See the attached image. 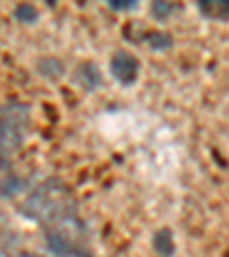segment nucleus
<instances>
[{
    "mask_svg": "<svg viewBox=\"0 0 229 257\" xmlns=\"http://www.w3.org/2000/svg\"><path fill=\"white\" fill-rule=\"evenodd\" d=\"M62 198H64V188L60 184L51 182L46 186H42L39 191H35L30 198L23 202V211L28 216L44 223H53L58 216L67 214V209L62 207Z\"/></svg>",
    "mask_w": 229,
    "mask_h": 257,
    "instance_id": "obj_1",
    "label": "nucleus"
},
{
    "mask_svg": "<svg viewBox=\"0 0 229 257\" xmlns=\"http://www.w3.org/2000/svg\"><path fill=\"white\" fill-rule=\"evenodd\" d=\"M138 69H140L138 60L131 53H124V51L115 53L110 60V74L115 76L119 83H124V85H128V83H133V80L138 78Z\"/></svg>",
    "mask_w": 229,
    "mask_h": 257,
    "instance_id": "obj_2",
    "label": "nucleus"
},
{
    "mask_svg": "<svg viewBox=\"0 0 229 257\" xmlns=\"http://www.w3.org/2000/svg\"><path fill=\"white\" fill-rule=\"evenodd\" d=\"M30 122V110L23 103H7V106L0 108V124H7V126L14 128H26Z\"/></svg>",
    "mask_w": 229,
    "mask_h": 257,
    "instance_id": "obj_3",
    "label": "nucleus"
},
{
    "mask_svg": "<svg viewBox=\"0 0 229 257\" xmlns=\"http://www.w3.org/2000/svg\"><path fill=\"white\" fill-rule=\"evenodd\" d=\"M74 80L80 83L85 90H94V87L101 85V74H99V67L94 62H83L78 64V69L74 74Z\"/></svg>",
    "mask_w": 229,
    "mask_h": 257,
    "instance_id": "obj_4",
    "label": "nucleus"
},
{
    "mask_svg": "<svg viewBox=\"0 0 229 257\" xmlns=\"http://www.w3.org/2000/svg\"><path fill=\"white\" fill-rule=\"evenodd\" d=\"M23 143V131L7 124H0V154L7 156L14 150H19V145Z\"/></svg>",
    "mask_w": 229,
    "mask_h": 257,
    "instance_id": "obj_5",
    "label": "nucleus"
},
{
    "mask_svg": "<svg viewBox=\"0 0 229 257\" xmlns=\"http://www.w3.org/2000/svg\"><path fill=\"white\" fill-rule=\"evenodd\" d=\"M199 12L215 21H229V0H202Z\"/></svg>",
    "mask_w": 229,
    "mask_h": 257,
    "instance_id": "obj_6",
    "label": "nucleus"
},
{
    "mask_svg": "<svg viewBox=\"0 0 229 257\" xmlns=\"http://www.w3.org/2000/svg\"><path fill=\"white\" fill-rule=\"evenodd\" d=\"M46 239H48V246H51V250H53L55 255L67 257V255H71V252H74V241H69L67 236L58 234V232L48 230Z\"/></svg>",
    "mask_w": 229,
    "mask_h": 257,
    "instance_id": "obj_7",
    "label": "nucleus"
},
{
    "mask_svg": "<svg viewBox=\"0 0 229 257\" xmlns=\"http://www.w3.org/2000/svg\"><path fill=\"white\" fill-rule=\"evenodd\" d=\"M37 69H39V74L46 76V78H51V80H58L60 76L64 74L62 62H60V60H55V58H42L37 62Z\"/></svg>",
    "mask_w": 229,
    "mask_h": 257,
    "instance_id": "obj_8",
    "label": "nucleus"
},
{
    "mask_svg": "<svg viewBox=\"0 0 229 257\" xmlns=\"http://www.w3.org/2000/svg\"><path fill=\"white\" fill-rule=\"evenodd\" d=\"M154 248L160 255H172L174 252V243H172V232L170 230H158L154 234Z\"/></svg>",
    "mask_w": 229,
    "mask_h": 257,
    "instance_id": "obj_9",
    "label": "nucleus"
},
{
    "mask_svg": "<svg viewBox=\"0 0 229 257\" xmlns=\"http://www.w3.org/2000/svg\"><path fill=\"white\" fill-rule=\"evenodd\" d=\"M14 16L19 19V21H23V23H35L37 21V7H32L30 3H23V5L16 7Z\"/></svg>",
    "mask_w": 229,
    "mask_h": 257,
    "instance_id": "obj_10",
    "label": "nucleus"
},
{
    "mask_svg": "<svg viewBox=\"0 0 229 257\" xmlns=\"http://www.w3.org/2000/svg\"><path fill=\"white\" fill-rule=\"evenodd\" d=\"M147 42H149V46H154V48H160V51H163V48H170L172 46V39L167 37V35H163V32H149V35H147Z\"/></svg>",
    "mask_w": 229,
    "mask_h": 257,
    "instance_id": "obj_11",
    "label": "nucleus"
},
{
    "mask_svg": "<svg viewBox=\"0 0 229 257\" xmlns=\"http://www.w3.org/2000/svg\"><path fill=\"white\" fill-rule=\"evenodd\" d=\"M151 14H154L156 19H160V21H165L167 16L172 14V5L170 3H154V5H151Z\"/></svg>",
    "mask_w": 229,
    "mask_h": 257,
    "instance_id": "obj_12",
    "label": "nucleus"
},
{
    "mask_svg": "<svg viewBox=\"0 0 229 257\" xmlns=\"http://www.w3.org/2000/svg\"><path fill=\"white\" fill-rule=\"evenodd\" d=\"M108 5H110L112 10H133L135 3L133 0H110Z\"/></svg>",
    "mask_w": 229,
    "mask_h": 257,
    "instance_id": "obj_13",
    "label": "nucleus"
},
{
    "mask_svg": "<svg viewBox=\"0 0 229 257\" xmlns=\"http://www.w3.org/2000/svg\"><path fill=\"white\" fill-rule=\"evenodd\" d=\"M16 257H37V255H30V252H21V255H16Z\"/></svg>",
    "mask_w": 229,
    "mask_h": 257,
    "instance_id": "obj_14",
    "label": "nucleus"
}]
</instances>
